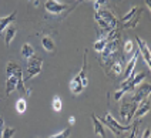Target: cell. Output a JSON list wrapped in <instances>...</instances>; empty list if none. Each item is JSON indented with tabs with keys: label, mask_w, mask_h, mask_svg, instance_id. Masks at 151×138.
<instances>
[{
	"label": "cell",
	"mask_w": 151,
	"mask_h": 138,
	"mask_svg": "<svg viewBox=\"0 0 151 138\" xmlns=\"http://www.w3.org/2000/svg\"><path fill=\"white\" fill-rule=\"evenodd\" d=\"M44 9L49 14H60V13H64L68 9V6L66 3H60L59 0H46Z\"/></svg>",
	"instance_id": "5b68a950"
},
{
	"label": "cell",
	"mask_w": 151,
	"mask_h": 138,
	"mask_svg": "<svg viewBox=\"0 0 151 138\" xmlns=\"http://www.w3.org/2000/svg\"><path fill=\"white\" fill-rule=\"evenodd\" d=\"M138 125H140V118L135 121L134 124L131 125V128L128 129V131H124V132H121L118 137L121 138H137V132H138Z\"/></svg>",
	"instance_id": "5bb4252c"
},
{
	"label": "cell",
	"mask_w": 151,
	"mask_h": 138,
	"mask_svg": "<svg viewBox=\"0 0 151 138\" xmlns=\"http://www.w3.org/2000/svg\"><path fill=\"white\" fill-rule=\"evenodd\" d=\"M17 66H19V64L13 63V61L7 63V66H6V77H9V76H13V73H14V70H16Z\"/></svg>",
	"instance_id": "f546056e"
},
{
	"label": "cell",
	"mask_w": 151,
	"mask_h": 138,
	"mask_svg": "<svg viewBox=\"0 0 151 138\" xmlns=\"http://www.w3.org/2000/svg\"><path fill=\"white\" fill-rule=\"evenodd\" d=\"M0 128H4V120L0 117Z\"/></svg>",
	"instance_id": "d590c367"
},
{
	"label": "cell",
	"mask_w": 151,
	"mask_h": 138,
	"mask_svg": "<svg viewBox=\"0 0 151 138\" xmlns=\"http://www.w3.org/2000/svg\"><path fill=\"white\" fill-rule=\"evenodd\" d=\"M135 43H137V47H138V51H140V56L144 59L145 61V64H147V67L151 69V57H150V47H148V44L144 41L141 37H135Z\"/></svg>",
	"instance_id": "8992f818"
},
{
	"label": "cell",
	"mask_w": 151,
	"mask_h": 138,
	"mask_svg": "<svg viewBox=\"0 0 151 138\" xmlns=\"http://www.w3.org/2000/svg\"><path fill=\"white\" fill-rule=\"evenodd\" d=\"M26 110H27V101L24 98H19L16 101V111L19 114H24Z\"/></svg>",
	"instance_id": "cb8c5ba5"
},
{
	"label": "cell",
	"mask_w": 151,
	"mask_h": 138,
	"mask_svg": "<svg viewBox=\"0 0 151 138\" xmlns=\"http://www.w3.org/2000/svg\"><path fill=\"white\" fill-rule=\"evenodd\" d=\"M150 91H151L150 83H147V81H145V83H141V84H138V86L134 88L133 94L130 97V101H133V103H135V104L141 103L147 97H150Z\"/></svg>",
	"instance_id": "277c9868"
},
{
	"label": "cell",
	"mask_w": 151,
	"mask_h": 138,
	"mask_svg": "<svg viewBox=\"0 0 151 138\" xmlns=\"http://www.w3.org/2000/svg\"><path fill=\"white\" fill-rule=\"evenodd\" d=\"M90 118H91V122H93V127H94V132H96V135L104 138L106 137V128H104V124L101 122V120L96 117V114H91V115H90Z\"/></svg>",
	"instance_id": "7c38bea8"
},
{
	"label": "cell",
	"mask_w": 151,
	"mask_h": 138,
	"mask_svg": "<svg viewBox=\"0 0 151 138\" xmlns=\"http://www.w3.org/2000/svg\"><path fill=\"white\" fill-rule=\"evenodd\" d=\"M118 44H120V37L116 39V40L107 41L106 47H104V49H103V51H101V59H103V60H110L111 57H114V56H116V53H117Z\"/></svg>",
	"instance_id": "52a82bcc"
},
{
	"label": "cell",
	"mask_w": 151,
	"mask_h": 138,
	"mask_svg": "<svg viewBox=\"0 0 151 138\" xmlns=\"http://www.w3.org/2000/svg\"><path fill=\"white\" fill-rule=\"evenodd\" d=\"M13 76L17 78V91H20L23 95H30L32 93V90H27L24 87V80H23V70L20 66H17L16 70H14V73H13Z\"/></svg>",
	"instance_id": "9c48e42d"
},
{
	"label": "cell",
	"mask_w": 151,
	"mask_h": 138,
	"mask_svg": "<svg viewBox=\"0 0 151 138\" xmlns=\"http://www.w3.org/2000/svg\"><path fill=\"white\" fill-rule=\"evenodd\" d=\"M42 46L47 53L56 51V44H54V41H53V39H51L50 36H43L42 37Z\"/></svg>",
	"instance_id": "9a60e30c"
},
{
	"label": "cell",
	"mask_w": 151,
	"mask_h": 138,
	"mask_svg": "<svg viewBox=\"0 0 151 138\" xmlns=\"http://www.w3.org/2000/svg\"><path fill=\"white\" fill-rule=\"evenodd\" d=\"M17 88V78L14 76H9L6 78V95H10Z\"/></svg>",
	"instance_id": "ac0fdd59"
},
{
	"label": "cell",
	"mask_w": 151,
	"mask_h": 138,
	"mask_svg": "<svg viewBox=\"0 0 151 138\" xmlns=\"http://www.w3.org/2000/svg\"><path fill=\"white\" fill-rule=\"evenodd\" d=\"M94 20H96V23L99 24V27H100L101 30H104L106 33H109V31H111V30H114V29L110 26V24L107 23V21H106V20H103V19H101L100 16L97 14V13L94 14Z\"/></svg>",
	"instance_id": "ffe728a7"
},
{
	"label": "cell",
	"mask_w": 151,
	"mask_h": 138,
	"mask_svg": "<svg viewBox=\"0 0 151 138\" xmlns=\"http://www.w3.org/2000/svg\"><path fill=\"white\" fill-rule=\"evenodd\" d=\"M96 13H97V14H99L103 20H106V21H107V23H109L113 29H117V19H116V16H114L110 10H107V9H99Z\"/></svg>",
	"instance_id": "8fae6325"
},
{
	"label": "cell",
	"mask_w": 151,
	"mask_h": 138,
	"mask_svg": "<svg viewBox=\"0 0 151 138\" xmlns=\"http://www.w3.org/2000/svg\"><path fill=\"white\" fill-rule=\"evenodd\" d=\"M4 43H6V46H10L12 44V41H13V39L16 37V33H17V30H16V27H13V26H9L4 31Z\"/></svg>",
	"instance_id": "e0dca14e"
},
{
	"label": "cell",
	"mask_w": 151,
	"mask_h": 138,
	"mask_svg": "<svg viewBox=\"0 0 151 138\" xmlns=\"http://www.w3.org/2000/svg\"><path fill=\"white\" fill-rule=\"evenodd\" d=\"M124 94H126V93H124L123 90H120V88H118L117 91L114 93V100H116V101H118V100H121V98H123V95H124Z\"/></svg>",
	"instance_id": "1f68e13d"
},
{
	"label": "cell",
	"mask_w": 151,
	"mask_h": 138,
	"mask_svg": "<svg viewBox=\"0 0 151 138\" xmlns=\"http://www.w3.org/2000/svg\"><path fill=\"white\" fill-rule=\"evenodd\" d=\"M135 108H137V104L130 101V100H124L123 104L120 105V115H121V120L124 122V125H130L131 120L134 118Z\"/></svg>",
	"instance_id": "3957f363"
},
{
	"label": "cell",
	"mask_w": 151,
	"mask_h": 138,
	"mask_svg": "<svg viewBox=\"0 0 151 138\" xmlns=\"http://www.w3.org/2000/svg\"><path fill=\"white\" fill-rule=\"evenodd\" d=\"M135 50V43L133 40H126L124 41V54H131V53H134Z\"/></svg>",
	"instance_id": "4316f807"
},
{
	"label": "cell",
	"mask_w": 151,
	"mask_h": 138,
	"mask_svg": "<svg viewBox=\"0 0 151 138\" xmlns=\"http://www.w3.org/2000/svg\"><path fill=\"white\" fill-rule=\"evenodd\" d=\"M107 1H109V0H96V1H94V9H96V11L100 9L103 4H106Z\"/></svg>",
	"instance_id": "4dcf8cb0"
},
{
	"label": "cell",
	"mask_w": 151,
	"mask_h": 138,
	"mask_svg": "<svg viewBox=\"0 0 151 138\" xmlns=\"http://www.w3.org/2000/svg\"><path fill=\"white\" fill-rule=\"evenodd\" d=\"M74 122H76L74 117H70V118H68V124H70V125H74Z\"/></svg>",
	"instance_id": "836d02e7"
},
{
	"label": "cell",
	"mask_w": 151,
	"mask_h": 138,
	"mask_svg": "<svg viewBox=\"0 0 151 138\" xmlns=\"http://www.w3.org/2000/svg\"><path fill=\"white\" fill-rule=\"evenodd\" d=\"M16 134V128H12V127H4L3 132H1V138H12Z\"/></svg>",
	"instance_id": "f1b7e54d"
},
{
	"label": "cell",
	"mask_w": 151,
	"mask_h": 138,
	"mask_svg": "<svg viewBox=\"0 0 151 138\" xmlns=\"http://www.w3.org/2000/svg\"><path fill=\"white\" fill-rule=\"evenodd\" d=\"M16 16H17V11H12L10 14L7 16H4V17H0V33H3L6 29H7L14 20H16Z\"/></svg>",
	"instance_id": "4fadbf2b"
},
{
	"label": "cell",
	"mask_w": 151,
	"mask_h": 138,
	"mask_svg": "<svg viewBox=\"0 0 151 138\" xmlns=\"http://www.w3.org/2000/svg\"><path fill=\"white\" fill-rule=\"evenodd\" d=\"M22 56H23V59H26V60L32 59L34 56V49L30 43H24L22 46Z\"/></svg>",
	"instance_id": "d6986e66"
},
{
	"label": "cell",
	"mask_w": 151,
	"mask_h": 138,
	"mask_svg": "<svg viewBox=\"0 0 151 138\" xmlns=\"http://www.w3.org/2000/svg\"><path fill=\"white\" fill-rule=\"evenodd\" d=\"M145 4H147V9H148V11H151V0H145Z\"/></svg>",
	"instance_id": "e575fe53"
},
{
	"label": "cell",
	"mask_w": 151,
	"mask_h": 138,
	"mask_svg": "<svg viewBox=\"0 0 151 138\" xmlns=\"http://www.w3.org/2000/svg\"><path fill=\"white\" fill-rule=\"evenodd\" d=\"M26 61H27V69H26V73H23V80L29 81V80H32L33 77L39 76L42 73L43 59L33 56L32 59H29V60H26Z\"/></svg>",
	"instance_id": "6da1fadb"
},
{
	"label": "cell",
	"mask_w": 151,
	"mask_h": 138,
	"mask_svg": "<svg viewBox=\"0 0 151 138\" xmlns=\"http://www.w3.org/2000/svg\"><path fill=\"white\" fill-rule=\"evenodd\" d=\"M110 70L113 71L114 76H120V74L123 73V70H124V67H123V60H116L113 64H111Z\"/></svg>",
	"instance_id": "7402d4cb"
},
{
	"label": "cell",
	"mask_w": 151,
	"mask_h": 138,
	"mask_svg": "<svg viewBox=\"0 0 151 138\" xmlns=\"http://www.w3.org/2000/svg\"><path fill=\"white\" fill-rule=\"evenodd\" d=\"M70 90H71V93H74V94H80L84 90L83 83L80 81V78L77 77V76L73 77V80L70 81Z\"/></svg>",
	"instance_id": "2e32d148"
},
{
	"label": "cell",
	"mask_w": 151,
	"mask_h": 138,
	"mask_svg": "<svg viewBox=\"0 0 151 138\" xmlns=\"http://www.w3.org/2000/svg\"><path fill=\"white\" fill-rule=\"evenodd\" d=\"M106 44H107V37H100L99 40L94 41V50L101 53L103 51V49L106 47Z\"/></svg>",
	"instance_id": "d4e9b609"
},
{
	"label": "cell",
	"mask_w": 151,
	"mask_h": 138,
	"mask_svg": "<svg viewBox=\"0 0 151 138\" xmlns=\"http://www.w3.org/2000/svg\"><path fill=\"white\" fill-rule=\"evenodd\" d=\"M138 57H140V51L137 50V51H134V54H133V57L130 59V61L127 63L126 69L123 70V73H121V81H124V80H127V78H130L133 74H134V69H135V64H137Z\"/></svg>",
	"instance_id": "ba28073f"
},
{
	"label": "cell",
	"mask_w": 151,
	"mask_h": 138,
	"mask_svg": "<svg viewBox=\"0 0 151 138\" xmlns=\"http://www.w3.org/2000/svg\"><path fill=\"white\" fill-rule=\"evenodd\" d=\"M51 107H53V110L56 112L61 111V108H63V101H61V98H60L59 95H54V97H53V100H51Z\"/></svg>",
	"instance_id": "603a6c76"
},
{
	"label": "cell",
	"mask_w": 151,
	"mask_h": 138,
	"mask_svg": "<svg viewBox=\"0 0 151 138\" xmlns=\"http://www.w3.org/2000/svg\"><path fill=\"white\" fill-rule=\"evenodd\" d=\"M138 10H140V7H133V9L127 13V14H124V16H123V19H121L123 24H124V23H127V21H130V20H131V19L137 14V11H138Z\"/></svg>",
	"instance_id": "83f0119b"
},
{
	"label": "cell",
	"mask_w": 151,
	"mask_h": 138,
	"mask_svg": "<svg viewBox=\"0 0 151 138\" xmlns=\"http://www.w3.org/2000/svg\"><path fill=\"white\" fill-rule=\"evenodd\" d=\"M150 108H151L150 97H147V98L143 100L141 103L137 104V108H135V111H134V118H137V120H138V118H143L144 115L150 111Z\"/></svg>",
	"instance_id": "30bf717a"
},
{
	"label": "cell",
	"mask_w": 151,
	"mask_h": 138,
	"mask_svg": "<svg viewBox=\"0 0 151 138\" xmlns=\"http://www.w3.org/2000/svg\"><path fill=\"white\" fill-rule=\"evenodd\" d=\"M70 135H71V127H67V128H64L63 131H60V132L51 135V137H47V138H70Z\"/></svg>",
	"instance_id": "484cf974"
},
{
	"label": "cell",
	"mask_w": 151,
	"mask_h": 138,
	"mask_svg": "<svg viewBox=\"0 0 151 138\" xmlns=\"http://www.w3.org/2000/svg\"><path fill=\"white\" fill-rule=\"evenodd\" d=\"M150 135H151V129L145 128V131H144V134H143V137L141 138H150Z\"/></svg>",
	"instance_id": "d6a6232c"
},
{
	"label": "cell",
	"mask_w": 151,
	"mask_h": 138,
	"mask_svg": "<svg viewBox=\"0 0 151 138\" xmlns=\"http://www.w3.org/2000/svg\"><path fill=\"white\" fill-rule=\"evenodd\" d=\"M141 13H143V9H140V10H138V11H137V14H135L134 17L131 19L130 21H127V23H124V24H123V27H124V29H128V27L134 29V27H137V24H138V21H140V17H141Z\"/></svg>",
	"instance_id": "44dd1931"
},
{
	"label": "cell",
	"mask_w": 151,
	"mask_h": 138,
	"mask_svg": "<svg viewBox=\"0 0 151 138\" xmlns=\"http://www.w3.org/2000/svg\"><path fill=\"white\" fill-rule=\"evenodd\" d=\"M87 1H90V0H87ZM91 1H96V0H91Z\"/></svg>",
	"instance_id": "8d00e7d4"
},
{
	"label": "cell",
	"mask_w": 151,
	"mask_h": 138,
	"mask_svg": "<svg viewBox=\"0 0 151 138\" xmlns=\"http://www.w3.org/2000/svg\"><path fill=\"white\" fill-rule=\"evenodd\" d=\"M101 122H103L104 125H107L116 137H118L121 132L128 131V129L131 128V125H123V124H120V122L111 115V112H106V114L103 115V118H101Z\"/></svg>",
	"instance_id": "7a4b0ae2"
}]
</instances>
